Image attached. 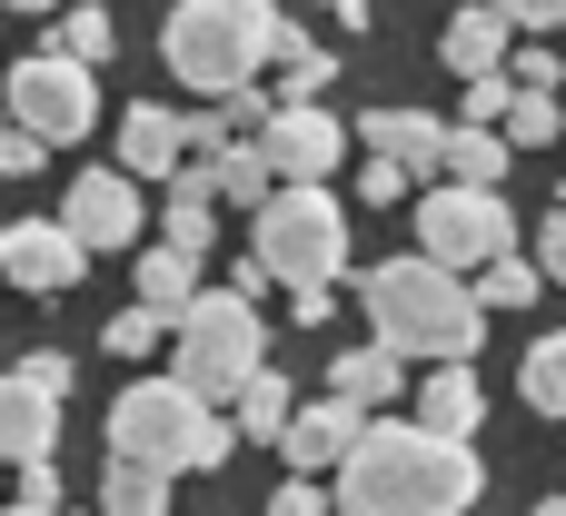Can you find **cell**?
<instances>
[{
    "mask_svg": "<svg viewBox=\"0 0 566 516\" xmlns=\"http://www.w3.org/2000/svg\"><path fill=\"white\" fill-rule=\"evenodd\" d=\"M328 487H338V516H468L488 497V467H478V447H458V438H438L418 418L408 428L378 418L368 447Z\"/></svg>",
    "mask_w": 566,
    "mask_h": 516,
    "instance_id": "1",
    "label": "cell"
},
{
    "mask_svg": "<svg viewBox=\"0 0 566 516\" xmlns=\"http://www.w3.org/2000/svg\"><path fill=\"white\" fill-rule=\"evenodd\" d=\"M358 308H368V338L378 348L428 358V368H478V338H488L478 278H458L438 259H378L358 278Z\"/></svg>",
    "mask_w": 566,
    "mask_h": 516,
    "instance_id": "2",
    "label": "cell"
},
{
    "mask_svg": "<svg viewBox=\"0 0 566 516\" xmlns=\"http://www.w3.org/2000/svg\"><path fill=\"white\" fill-rule=\"evenodd\" d=\"M289 50V10L279 0H179L169 30H159V60L179 89H209V99H239L259 89V70Z\"/></svg>",
    "mask_w": 566,
    "mask_h": 516,
    "instance_id": "3",
    "label": "cell"
},
{
    "mask_svg": "<svg viewBox=\"0 0 566 516\" xmlns=\"http://www.w3.org/2000/svg\"><path fill=\"white\" fill-rule=\"evenodd\" d=\"M229 447H239V428H229L199 388H179V378H129V388L109 398V457H119V467L199 477V467H219Z\"/></svg>",
    "mask_w": 566,
    "mask_h": 516,
    "instance_id": "4",
    "label": "cell"
},
{
    "mask_svg": "<svg viewBox=\"0 0 566 516\" xmlns=\"http://www.w3.org/2000/svg\"><path fill=\"white\" fill-rule=\"evenodd\" d=\"M169 378L179 388H199L209 408H239L259 378H269V328H259V308L239 298V288H209L189 318H179V338H169Z\"/></svg>",
    "mask_w": 566,
    "mask_h": 516,
    "instance_id": "5",
    "label": "cell"
},
{
    "mask_svg": "<svg viewBox=\"0 0 566 516\" xmlns=\"http://www.w3.org/2000/svg\"><path fill=\"white\" fill-rule=\"evenodd\" d=\"M249 249L289 278V298H298V288H338V268H348V209H338L328 189H279V199L259 209Z\"/></svg>",
    "mask_w": 566,
    "mask_h": 516,
    "instance_id": "6",
    "label": "cell"
},
{
    "mask_svg": "<svg viewBox=\"0 0 566 516\" xmlns=\"http://www.w3.org/2000/svg\"><path fill=\"white\" fill-rule=\"evenodd\" d=\"M418 259H438V268H458V278H488L497 259H517V209L497 199V189H428L418 199Z\"/></svg>",
    "mask_w": 566,
    "mask_h": 516,
    "instance_id": "7",
    "label": "cell"
},
{
    "mask_svg": "<svg viewBox=\"0 0 566 516\" xmlns=\"http://www.w3.org/2000/svg\"><path fill=\"white\" fill-rule=\"evenodd\" d=\"M90 119H99V80L80 70V60H60V50H30L20 70H10V129H30V139H90Z\"/></svg>",
    "mask_w": 566,
    "mask_h": 516,
    "instance_id": "8",
    "label": "cell"
},
{
    "mask_svg": "<svg viewBox=\"0 0 566 516\" xmlns=\"http://www.w3.org/2000/svg\"><path fill=\"white\" fill-rule=\"evenodd\" d=\"M269 169H279V189H328L338 179V159H348V129L318 109V99H279V119H269Z\"/></svg>",
    "mask_w": 566,
    "mask_h": 516,
    "instance_id": "9",
    "label": "cell"
},
{
    "mask_svg": "<svg viewBox=\"0 0 566 516\" xmlns=\"http://www.w3.org/2000/svg\"><path fill=\"white\" fill-rule=\"evenodd\" d=\"M60 229H70L80 249H129V239L149 229L139 179H129V169H80V179L60 189Z\"/></svg>",
    "mask_w": 566,
    "mask_h": 516,
    "instance_id": "10",
    "label": "cell"
},
{
    "mask_svg": "<svg viewBox=\"0 0 566 516\" xmlns=\"http://www.w3.org/2000/svg\"><path fill=\"white\" fill-rule=\"evenodd\" d=\"M368 428H378V418H368V408H348V398L328 388V398H308V408H298V428H289V447H279V457H289V477H338V467L368 447Z\"/></svg>",
    "mask_w": 566,
    "mask_h": 516,
    "instance_id": "11",
    "label": "cell"
},
{
    "mask_svg": "<svg viewBox=\"0 0 566 516\" xmlns=\"http://www.w3.org/2000/svg\"><path fill=\"white\" fill-rule=\"evenodd\" d=\"M199 159V139H189V119L179 109H159V99H129L119 109V169L129 179H159V189H179V169Z\"/></svg>",
    "mask_w": 566,
    "mask_h": 516,
    "instance_id": "12",
    "label": "cell"
},
{
    "mask_svg": "<svg viewBox=\"0 0 566 516\" xmlns=\"http://www.w3.org/2000/svg\"><path fill=\"white\" fill-rule=\"evenodd\" d=\"M358 139H368V159H388V169H408V179H438V189H448V139H458V129H438L428 109L388 99V109H368V119H358Z\"/></svg>",
    "mask_w": 566,
    "mask_h": 516,
    "instance_id": "13",
    "label": "cell"
},
{
    "mask_svg": "<svg viewBox=\"0 0 566 516\" xmlns=\"http://www.w3.org/2000/svg\"><path fill=\"white\" fill-rule=\"evenodd\" d=\"M0 268H10V288H30V298H60V288H80L90 249H80L60 219H20V229L0 239Z\"/></svg>",
    "mask_w": 566,
    "mask_h": 516,
    "instance_id": "14",
    "label": "cell"
},
{
    "mask_svg": "<svg viewBox=\"0 0 566 516\" xmlns=\"http://www.w3.org/2000/svg\"><path fill=\"white\" fill-rule=\"evenodd\" d=\"M50 438H60V388H40V378H0V457L10 467H50Z\"/></svg>",
    "mask_w": 566,
    "mask_h": 516,
    "instance_id": "15",
    "label": "cell"
},
{
    "mask_svg": "<svg viewBox=\"0 0 566 516\" xmlns=\"http://www.w3.org/2000/svg\"><path fill=\"white\" fill-rule=\"evenodd\" d=\"M507 40H517V20H507L497 0H468V10L438 30V60H448L458 80H497V70H517V60H507Z\"/></svg>",
    "mask_w": 566,
    "mask_h": 516,
    "instance_id": "16",
    "label": "cell"
},
{
    "mask_svg": "<svg viewBox=\"0 0 566 516\" xmlns=\"http://www.w3.org/2000/svg\"><path fill=\"white\" fill-rule=\"evenodd\" d=\"M478 418H488V388H478V368H428V388H418V428H438V438H478Z\"/></svg>",
    "mask_w": 566,
    "mask_h": 516,
    "instance_id": "17",
    "label": "cell"
},
{
    "mask_svg": "<svg viewBox=\"0 0 566 516\" xmlns=\"http://www.w3.org/2000/svg\"><path fill=\"white\" fill-rule=\"evenodd\" d=\"M129 278H139V308H159L169 328H179V318H189V308L209 298V288H199V259H189V249H169V239H159V249H149V259H139Z\"/></svg>",
    "mask_w": 566,
    "mask_h": 516,
    "instance_id": "18",
    "label": "cell"
},
{
    "mask_svg": "<svg viewBox=\"0 0 566 516\" xmlns=\"http://www.w3.org/2000/svg\"><path fill=\"white\" fill-rule=\"evenodd\" d=\"M328 388H338L348 408H388V398L408 388V358H398V348H378V338H358V348H338Z\"/></svg>",
    "mask_w": 566,
    "mask_h": 516,
    "instance_id": "19",
    "label": "cell"
},
{
    "mask_svg": "<svg viewBox=\"0 0 566 516\" xmlns=\"http://www.w3.org/2000/svg\"><path fill=\"white\" fill-rule=\"evenodd\" d=\"M298 408H308V398H298V388H289V378L269 368V378H259V388H249V398L229 408V428H239L249 447H289V428H298Z\"/></svg>",
    "mask_w": 566,
    "mask_h": 516,
    "instance_id": "20",
    "label": "cell"
},
{
    "mask_svg": "<svg viewBox=\"0 0 566 516\" xmlns=\"http://www.w3.org/2000/svg\"><path fill=\"white\" fill-rule=\"evenodd\" d=\"M209 189H219L229 209H249V219H259V209L279 199V169H269V149H259V139H239V149H219V159H209Z\"/></svg>",
    "mask_w": 566,
    "mask_h": 516,
    "instance_id": "21",
    "label": "cell"
},
{
    "mask_svg": "<svg viewBox=\"0 0 566 516\" xmlns=\"http://www.w3.org/2000/svg\"><path fill=\"white\" fill-rule=\"evenodd\" d=\"M50 50H60V60H80V70H99V60L119 50V30H109V10H99V0H80V10H60V20H50Z\"/></svg>",
    "mask_w": 566,
    "mask_h": 516,
    "instance_id": "22",
    "label": "cell"
},
{
    "mask_svg": "<svg viewBox=\"0 0 566 516\" xmlns=\"http://www.w3.org/2000/svg\"><path fill=\"white\" fill-rule=\"evenodd\" d=\"M328 80H338V50H318V40L289 20V50H279V99H318Z\"/></svg>",
    "mask_w": 566,
    "mask_h": 516,
    "instance_id": "23",
    "label": "cell"
},
{
    "mask_svg": "<svg viewBox=\"0 0 566 516\" xmlns=\"http://www.w3.org/2000/svg\"><path fill=\"white\" fill-rule=\"evenodd\" d=\"M448 179L458 189H497L507 179V129H458L448 139Z\"/></svg>",
    "mask_w": 566,
    "mask_h": 516,
    "instance_id": "24",
    "label": "cell"
},
{
    "mask_svg": "<svg viewBox=\"0 0 566 516\" xmlns=\"http://www.w3.org/2000/svg\"><path fill=\"white\" fill-rule=\"evenodd\" d=\"M99 516H169V477L109 457V477H99Z\"/></svg>",
    "mask_w": 566,
    "mask_h": 516,
    "instance_id": "25",
    "label": "cell"
},
{
    "mask_svg": "<svg viewBox=\"0 0 566 516\" xmlns=\"http://www.w3.org/2000/svg\"><path fill=\"white\" fill-rule=\"evenodd\" d=\"M517 388H527V408H537V418H566V338H537V348H527Z\"/></svg>",
    "mask_w": 566,
    "mask_h": 516,
    "instance_id": "26",
    "label": "cell"
},
{
    "mask_svg": "<svg viewBox=\"0 0 566 516\" xmlns=\"http://www.w3.org/2000/svg\"><path fill=\"white\" fill-rule=\"evenodd\" d=\"M159 239H169V249H189V259H209L219 209H209V199H159Z\"/></svg>",
    "mask_w": 566,
    "mask_h": 516,
    "instance_id": "27",
    "label": "cell"
},
{
    "mask_svg": "<svg viewBox=\"0 0 566 516\" xmlns=\"http://www.w3.org/2000/svg\"><path fill=\"white\" fill-rule=\"evenodd\" d=\"M159 338H179V328H169L159 308H139V298H129V308H119V318L99 328V348H109V358H149Z\"/></svg>",
    "mask_w": 566,
    "mask_h": 516,
    "instance_id": "28",
    "label": "cell"
},
{
    "mask_svg": "<svg viewBox=\"0 0 566 516\" xmlns=\"http://www.w3.org/2000/svg\"><path fill=\"white\" fill-rule=\"evenodd\" d=\"M537 288H547V268H537V259H497V268L478 278V298H488V308H527Z\"/></svg>",
    "mask_w": 566,
    "mask_h": 516,
    "instance_id": "29",
    "label": "cell"
},
{
    "mask_svg": "<svg viewBox=\"0 0 566 516\" xmlns=\"http://www.w3.org/2000/svg\"><path fill=\"white\" fill-rule=\"evenodd\" d=\"M557 129H566V109H557V99H537V89L507 109V149H557Z\"/></svg>",
    "mask_w": 566,
    "mask_h": 516,
    "instance_id": "30",
    "label": "cell"
},
{
    "mask_svg": "<svg viewBox=\"0 0 566 516\" xmlns=\"http://www.w3.org/2000/svg\"><path fill=\"white\" fill-rule=\"evenodd\" d=\"M527 89H517V70H497V80H468V129H507V109H517Z\"/></svg>",
    "mask_w": 566,
    "mask_h": 516,
    "instance_id": "31",
    "label": "cell"
},
{
    "mask_svg": "<svg viewBox=\"0 0 566 516\" xmlns=\"http://www.w3.org/2000/svg\"><path fill=\"white\" fill-rule=\"evenodd\" d=\"M269 516H338V487H318V477H289V487L269 497Z\"/></svg>",
    "mask_w": 566,
    "mask_h": 516,
    "instance_id": "32",
    "label": "cell"
},
{
    "mask_svg": "<svg viewBox=\"0 0 566 516\" xmlns=\"http://www.w3.org/2000/svg\"><path fill=\"white\" fill-rule=\"evenodd\" d=\"M517 89L557 99V40H527V50H517Z\"/></svg>",
    "mask_w": 566,
    "mask_h": 516,
    "instance_id": "33",
    "label": "cell"
},
{
    "mask_svg": "<svg viewBox=\"0 0 566 516\" xmlns=\"http://www.w3.org/2000/svg\"><path fill=\"white\" fill-rule=\"evenodd\" d=\"M537 268H547V278L566 288V189H557V209L537 219Z\"/></svg>",
    "mask_w": 566,
    "mask_h": 516,
    "instance_id": "34",
    "label": "cell"
},
{
    "mask_svg": "<svg viewBox=\"0 0 566 516\" xmlns=\"http://www.w3.org/2000/svg\"><path fill=\"white\" fill-rule=\"evenodd\" d=\"M398 189H418V179H408V169H388V159H368V169H358V199H378V209H398Z\"/></svg>",
    "mask_w": 566,
    "mask_h": 516,
    "instance_id": "35",
    "label": "cell"
},
{
    "mask_svg": "<svg viewBox=\"0 0 566 516\" xmlns=\"http://www.w3.org/2000/svg\"><path fill=\"white\" fill-rule=\"evenodd\" d=\"M40 159H50V139H30V129H10V139H0V169H10V179H30Z\"/></svg>",
    "mask_w": 566,
    "mask_h": 516,
    "instance_id": "36",
    "label": "cell"
},
{
    "mask_svg": "<svg viewBox=\"0 0 566 516\" xmlns=\"http://www.w3.org/2000/svg\"><path fill=\"white\" fill-rule=\"evenodd\" d=\"M517 30H566V0H497Z\"/></svg>",
    "mask_w": 566,
    "mask_h": 516,
    "instance_id": "37",
    "label": "cell"
},
{
    "mask_svg": "<svg viewBox=\"0 0 566 516\" xmlns=\"http://www.w3.org/2000/svg\"><path fill=\"white\" fill-rule=\"evenodd\" d=\"M20 378H40V388H60V398H70V358H60V348H30V358H20Z\"/></svg>",
    "mask_w": 566,
    "mask_h": 516,
    "instance_id": "38",
    "label": "cell"
},
{
    "mask_svg": "<svg viewBox=\"0 0 566 516\" xmlns=\"http://www.w3.org/2000/svg\"><path fill=\"white\" fill-rule=\"evenodd\" d=\"M10 507H50L60 516V477H50V467H20V497H10Z\"/></svg>",
    "mask_w": 566,
    "mask_h": 516,
    "instance_id": "39",
    "label": "cell"
},
{
    "mask_svg": "<svg viewBox=\"0 0 566 516\" xmlns=\"http://www.w3.org/2000/svg\"><path fill=\"white\" fill-rule=\"evenodd\" d=\"M289 308H298V328H328V308H338V288H298Z\"/></svg>",
    "mask_w": 566,
    "mask_h": 516,
    "instance_id": "40",
    "label": "cell"
},
{
    "mask_svg": "<svg viewBox=\"0 0 566 516\" xmlns=\"http://www.w3.org/2000/svg\"><path fill=\"white\" fill-rule=\"evenodd\" d=\"M328 10H338V20H348V30H368V0H328Z\"/></svg>",
    "mask_w": 566,
    "mask_h": 516,
    "instance_id": "41",
    "label": "cell"
},
{
    "mask_svg": "<svg viewBox=\"0 0 566 516\" xmlns=\"http://www.w3.org/2000/svg\"><path fill=\"white\" fill-rule=\"evenodd\" d=\"M10 10H30V20H60V0H10Z\"/></svg>",
    "mask_w": 566,
    "mask_h": 516,
    "instance_id": "42",
    "label": "cell"
},
{
    "mask_svg": "<svg viewBox=\"0 0 566 516\" xmlns=\"http://www.w3.org/2000/svg\"><path fill=\"white\" fill-rule=\"evenodd\" d=\"M537 516H566V497H547V507H537Z\"/></svg>",
    "mask_w": 566,
    "mask_h": 516,
    "instance_id": "43",
    "label": "cell"
},
{
    "mask_svg": "<svg viewBox=\"0 0 566 516\" xmlns=\"http://www.w3.org/2000/svg\"><path fill=\"white\" fill-rule=\"evenodd\" d=\"M10 516H50V507H10Z\"/></svg>",
    "mask_w": 566,
    "mask_h": 516,
    "instance_id": "44",
    "label": "cell"
}]
</instances>
